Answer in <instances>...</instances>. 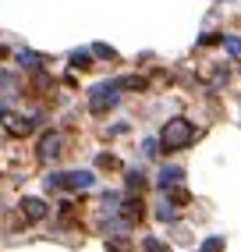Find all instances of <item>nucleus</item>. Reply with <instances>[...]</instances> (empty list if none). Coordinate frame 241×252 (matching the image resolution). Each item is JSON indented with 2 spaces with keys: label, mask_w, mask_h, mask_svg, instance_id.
I'll list each match as a JSON object with an SVG mask.
<instances>
[{
  "label": "nucleus",
  "mask_w": 241,
  "mask_h": 252,
  "mask_svg": "<svg viewBox=\"0 0 241 252\" xmlns=\"http://www.w3.org/2000/svg\"><path fill=\"white\" fill-rule=\"evenodd\" d=\"M195 139V128L188 117H174V121H167L163 131H160V146H163V153H178V149L184 146H192Z\"/></svg>",
  "instance_id": "f257e3e1"
},
{
  "label": "nucleus",
  "mask_w": 241,
  "mask_h": 252,
  "mask_svg": "<svg viewBox=\"0 0 241 252\" xmlns=\"http://www.w3.org/2000/svg\"><path fill=\"white\" fill-rule=\"evenodd\" d=\"M92 171H67V174H50L46 178V189H67V192H75V189H92Z\"/></svg>",
  "instance_id": "f03ea898"
},
{
  "label": "nucleus",
  "mask_w": 241,
  "mask_h": 252,
  "mask_svg": "<svg viewBox=\"0 0 241 252\" xmlns=\"http://www.w3.org/2000/svg\"><path fill=\"white\" fill-rule=\"evenodd\" d=\"M117 99H120V86H117V82H103V86H96L89 93V110L92 114H107Z\"/></svg>",
  "instance_id": "7ed1b4c3"
},
{
  "label": "nucleus",
  "mask_w": 241,
  "mask_h": 252,
  "mask_svg": "<svg viewBox=\"0 0 241 252\" xmlns=\"http://www.w3.org/2000/svg\"><path fill=\"white\" fill-rule=\"evenodd\" d=\"M64 153V135L60 131H46L39 139V160H57Z\"/></svg>",
  "instance_id": "20e7f679"
},
{
  "label": "nucleus",
  "mask_w": 241,
  "mask_h": 252,
  "mask_svg": "<svg viewBox=\"0 0 241 252\" xmlns=\"http://www.w3.org/2000/svg\"><path fill=\"white\" fill-rule=\"evenodd\" d=\"M18 206H22V220H29V224H39V220H43V217L50 213V210H46V203H43V199H22V203H18Z\"/></svg>",
  "instance_id": "39448f33"
},
{
  "label": "nucleus",
  "mask_w": 241,
  "mask_h": 252,
  "mask_svg": "<svg viewBox=\"0 0 241 252\" xmlns=\"http://www.w3.org/2000/svg\"><path fill=\"white\" fill-rule=\"evenodd\" d=\"M32 128H36V121H32V117H18V114H11V117H7V135H14V139L29 135Z\"/></svg>",
  "instance_id": "423d86ee"
},
{
  "label": "nucleus",
  "mask_w": 241,
  "mask_h": 252,
  "mask_svg": "<svg viewBox=\"0 0 241 252\" xmlns=\"http://www.w3.org/2000/svg\"><path fill=\"white\" fill-rule=\"evenodd\" d=\"M120 217H124L128 224L142 220V199H124V206H120Z\"/></svg>",
  "instance_id": "0eeeda50"
},
{
  "label": "nucleus",
  "mask_w": 241,
  "mask_h": 252,
  "mask_svg": "<svg viewBox=\"0 0 241 252\" xmlns=\"http://www.w3.org/2000/svg\"><path fill=\"white\" fill-rule=\"evenodd\" d=\"M181 178H184L181 167H163V171H160V189L167 192L170 185H181Z\"/></svg>",
  "instance_id": "6e6552de"
},
{
  "label": "nucleus",
  "mask_w": 241,
  "mask_h": 252,
  "mask_svg": "<svg viewBox=\"0 0 241 252\" xmlns=\"http://www.w3.org/2000/svg\"><path fill=\"white\" fill-rule=\"evenodd\" d=\"M18 64L29 68V71H36V68H43V57L39 54H29V50H18Z\"/></svg>",
  "instance_id": "1a4fd4ad"
},
{
  "label": "nucleus",
  "mask_w": 241,
  "mask_h": 252,
  "mask_svg": "<svg viewBox=\"0 0 241 252\" xmlns=\"http://www.w3.org/2000/svg\"><path fill=\"white\" fill-rule=\"evenodd\" d=\"M71 64H75L78 71H85V68H92V57L85 54V50H75V54H71Z\"/></svg>",
  "instance_id": "9d476101"
},
{
  "label": "nucleus",
  "mask_w": 241,
  "mask_h": 252,
  "mask_svg": "<svg viewBox=\"0 0 241 252\" xmlns=\"http://www.w3.org/2000/svg\"><path fill=\"white\" fill-rule=\"evenodd\" d=\"M142 185H146V181H142L139 171H128V192H142Z\"/></svg>",
  "instance_id": "9b49d317"
},
{
  "label": "nucleus",
  "mask_w": 241,
  "mask_h": 252,
  "mask_svg": "<svg viewBox=\"0 0 241 252\" xmlns=\"http://www.w3.org/2000/svg\"><path fill=\"white\" fill-rule=\"evenodd\" d=\"M167 192H170V199H174V203H188V199H192V195H188V192L181 189V185H170Z\"/></svg>",
  "instance_id": "f8f14e48"
},
{
  "label": "nucleus",
  "mask_w": 241,
  "mask_h": 252,
  "mask_svg": "<svg viewBox=\"0 0 241 252\" xmlns=\"http://www.w3.org/2000/svg\"><path fill=\"white\" fill-rule=\"evenodd\" d=\"M142 249H146V252H170L160 238H146V242H142Z\"/></svg>",
  "instance_id": "ddd939ff"
},
{
  "label": "nucleus",
  "mask_w": 241,
  "mask_h": 252,
  "mask_svg": "<svg viewBox=\"0 0 241 252\" xmlns=\"http://www.w3.org/2000/svg\"><path fill=\"white\" fill-rule=\"evenodd\" d=\"M142 153H146V157H156V153H160V142H156V139H146V142H142Z\"/></svg>",
  "instance_id": "4468645a"
},
{
  "label": "nucleus",
  "mask_w": 241,
  "mask_h": 252,
  "mask_svg": "<svg viewBox=\"0 0 241 252\" xmlns=\"http://www.w3.org/2000/svg\"><path fill=\"white\" fill-rule=\"evenodd\" d=\"M92 54H96V57H107V61H114V57H117L114 50H110V46H103V43H96V46H92Z\"/></svg>",
  "instance_id": "2eb2a0df"
},
{
  "label": "nucleus",
  "mask_w": 241,
  "mask_h": 252,
  "mask_svg": "<svg viewBox=\"0 0 241 252\" xmlns=\"http://www.w3.org/2000/svg\"><path fill=\"white\" fill-rule=\"evenodd\" d=\"M223 249V238H210V242H202V252H220Z\"/></svg>",
  "instance_id": "dca6fc26"
},
{
  "label": "nucleus",
  "mask_w": 241,
  "mask_h": 252,
  "mask_svg": "<svg viewBox=\"0 0 241 252\" xmlns=\"http://www.w3.org/2000/svg\"><path fill=\"white\" fill-rule=\"evenodd\" d=\"M156 217H160V220H167V224H170V220H178V213L170 210V206H160V210H156Z\"/></svg>",
  "instance_id": "f3484780"
},
{
  "label": "nucleus",
  "mask_w": 241,
  "mask_h": 252,
  "mask_svg": "<svg viewBox=\"0 0 241 252\" xmlns=\"http://www.w3.org/2000/svg\"><path fill=\"white\" fill-rule=\"evenodd\" d=\"M223 43H227V50H231V54H241V39H238V36H227Z\"/></svg>",
  "instance_id": "a211bd4d"
},
{
  "label": "nucleus",
  "mask_w": 241,
  "mask_h": 252,
  "mask_svg": "<svg viewBox=\"0 0 241 252\" xmlns=\"http://www.w3.org/2000/svg\"><path fill=\"white\" fill-rule=\"evenodd\" d=\"M199 43H202V46H210V43H220V36H216V32H206V36H202Z\"/></svg>",
  "instance_id": "6ab92c4d"
},
{
  "label": "nucleus",
  "mask_w": 241,
  "mask_h": 252,
  "mask_svg": "<svg viewBox=\"0 0 241 252\" xmlns=\"http://www.w3.org/2000/svg\"><path fill=\"white\" fill-rule=\"evenodd\" d=\"M99 167H117V160H114L110 153H103V157H99Z\"/></svg>",
  "instance_id": "aec40b11"
},
{
  "label": "nucleus",
  "mask_w": 241,
  "mask_h": 252,
  "mask_svg": "<svg viewBox=\"0 0 241 252\" xmlns=\"http://www.w3.org/2000/svg\"><path fill=\"white\" fill-rule=\"evenodd\" d=\"M14 86V82H11V75H4V71H0V93H4V89H11Z\"/></svg>",
  "instance_id": "412c9836"
},
{
  "label": "nucleus",
  "mask_w": 241,
  "mask_h": 252,
  "mask_svg": "<svg viewBox=\"0 0 241 252\" xmlns=\"http://www.w3.org/2000/svg\"><path fill=\"white\" fill-rule=\"evenodd\" d=\"M4 54H7V50H4V46H0V57H4Z\"/></svg>",
  "instance_id": "4be33fe9"
}]
</instances>
